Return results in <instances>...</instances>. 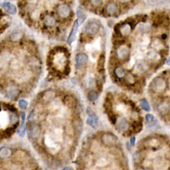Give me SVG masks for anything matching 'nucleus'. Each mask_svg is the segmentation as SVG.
Wrapping results in <instances>:
<instances>
[{"label": "nucleus", "mask_w": 170, "mask_h": 170, "mask_svg": "<svg viewBox=\"0 0 170 170\" xmlns=\"http://www.w3.org/2000/svg\"><path fill=\"white\" fill-rule=\"evenodd\" d=\"M150 89L153 90V93L159 94L163 93L166 89V82L161 76H158L154 78L152 82H151V86H150Z\"/></svg>", "instance_id": "obj_1"}, {"label": "nucleus", "mask_w": 170, "mask_h": 170, "mask_svg": "<svg viewBox=\"0 0 170 170\" xmlns=\"http://www.w3.org/2000/svg\"><path fill=\"white\" fill-rule=\"evenodd\" d=\"M99 29H100V23L96 20H91L86 23L84 27V32L86 35H94L99 33Z\"/></svg>", "instance_id": "obj_2"}, {"label": "nucleus", "mask_w": 170, "mask_h": 170, "mask_svg": "<svg viewBox=\"0 0 170 170\" xmlns=\"http://www.w3.org/2000/svg\"><path fill=\"white\" fill-rule=\"evenodd\" d=\"M130 55V48L127 45L119 46L116 49V57L120 61H125Z\"/></svg>", "instance_id": "obj_3"}, {"label": "nucleus", "mask_w": 170, "mask_h": 170, "mask_svg": "<svg viewBox=\"0 0 170 170\" xmlns=\"http://www.w3.org/2000/svg\"><path fill=\"white\" fill-rule=\"evenodd\" d=\"M57 13L62 19H67L72 15V9L67 4H60L57 7Z\"/></svg>", "instance_id": "obj_4"}, {"label": "nucleus", "mask_w": 170, "mask_h": 170, "mask_svg": "<svg viewBox=\"0 0 170 170\" xmlns=\"http://www.w3.org/2000/svg\"><path fill=\"white\" fill-rule=\"evenodd\" d=\"M28 135L31 138H38L41 135V128L39 125L31 123L28 125Z\"/></svg>", "instance_id": "obj_5"}, {"label": "nucleus", "mask_w": 170, "mask_h": 170, "mask_svg": "<svg viewBox=\"0 0 170 170\" xmlns=\"http://www.w3.org/2000/svg\"><path fill=\"white\" fill-rule=\"evenodd\" d=\"M115 125L116 127L117 131H119L120 133H125V132L128 131V129H129V123L127 119L124 117L119 118Z\"/></svg>", "instance_id": "obj_6"}, {"label": "nucleus", "mask_w": 170, "mask_h": 170, "mask_svg": "<svg viewBox=\"0 0 170 170\" xmlns=\"http://www.w3.org/2000/svg\"><path fill=\"white\" fill-rule=\"evenodd\" d=\"M82 23H83V22H82L81 21H79V20H76L74 22V23L73 25V28L71 30V33H70V35H69L68 39H67V43L69 44V45L73 44V42L75 40V38H76V35L78 33V28H79V26Z\"/></svg>", "instance_id": "obj_7"}, {"label": "nucleus", "mask_w": 170, "mask_h": 170, "mask_svg": "<svg viewBox=\"0 0 170 170\" xmlns=\"http://www.w3.org/2000/svg\"><path fill=\"white\" fill-rule=\"evenodd\" d=\"M87 112H89V117L86 119V124L91 127L93 129H96L99 125V118L98 116L94 113L93 112H91V109L89 108L87 109Z\"/></svg>", "instance_id": "obj_8"}, {"label": "nucleus", "mask_w": 170, "mask_h": 170, "mask_svg": "<svg viewBox=\"0 0 170 170\" xmlns=\"http://www.w3.org/2000/svg\"><path fill=\"white\" fill-rule=\"evenodd\" d=\"M105 11L107 15H109L111 17H115V16H118L119 12V8L118 6L115 2H110L108 5L106 6V9H105Z\"/></svg>", "instance_id": "obj_9"}, {"label": "nucleus", "mask_w": 170, "mask_h": 170, "mask_svg": "<svg viewBox=\"0 0 170 170\" xmlns=\"http://www.w3.org/2000/svg\"><path fill=\"white\" fill-rule=\"evenodd\" d=\"M102 141L104 145L112 146L115 145L117 141V138L112 133H105L102 136Z\"/></svg>", "instance_id": "obj_10"}, {"label": "nucleus", "mask_w": 170, "mask_h": 170, "mask_svg": "<svg viewBox=\"0 0 170 170\" xmlns=\"http://www.w3.org/2000/svg\"><path fill=\"white\" fill-rule=\"evenodd\" d=\"M157 111L160 113L161 115L165 116L167 115L169 113V102L168 99L161 100V102L157 105Z\"/></svg>", "instance_id": "obj_11"}, {"label": "nucleus", "mask_w": 170, "mask_h": 170, "mask_svg": "<svg viewBox=\"0 0 170 170\" xmlns=\"http://www.w3.org/2000/svg\"><path fill=\"white\" fill-rule=\"evenodd\" d=\"M117 34H120L122 36H128L130 35L132 27L130 26V23H123L122 25H119L116 28Z\"/></svg>", "instance_id": "obj_12"}, {"label": "nucleus", "mask_w": 170, "mask_h": 170, "mask_svg": "<svg viewBox=\"0 0 170 170\" xmlns=\"http://www.w3.org/2000/svg\"><path fill=\"white\" fill-rule=\"evenodd\" d=\"M6 93H7V96L11 99H15L19 94H20V90H19L18 86L15 85H9L7 89H6Z\"/></svg>", "instance_id": "obj_13"}, {"label": "nucleus", "mask_w": 170, "mask_h": 170, "mask_svg": "<svg viewBox=\"0 0 170 170\" xmlns=\"http://www.w3.org/2000/svg\"><path fill=\"white\" fill-rule=\"evenodd\" d=\"M87 60H89V57H87L86 54L78 53L76 56H75V63H76V67L82 68L84 65H86V63L87 62Z\"/></svg>", "instance_id": "obj_14"}, {"label": "nucleus", "mask_w": 170, "mask_h": 170, "mask_svg": "<svg viewBox=\"0 0 170 170\" xmlns=\"http://www.w3.org/2000/svg\"><path fill=\"white\" fill-rule=\"evenodd\" d=\"M1 5H2V8L9 14L13 15L17 12V9H16L15 6L13 4H11L10 2H9V1H4V2H2Z\"/></svg>", "instance_id": "obj_15"}, {"label": "nucleus", "mask_w": 170, "mask_h": 170, "mask_svg": "<svg viewBox=\"0 0 170 170\" xmlns=\"http://www.w3.org/2000/svg\"><path fill=\"white\" fill-rule=\"evenodd\" d=\"M125 70L122 66H117L115 68V75L118 79H122L125 76Z\"/></svg>", "instance_id": "obj_16"}, {"label": "nucleus", "mask_w": 170, "mask_h": 170, "mask_svg": "<svg viewBox=\"0 0 170 170\" xmlns=\"http://www.w3.org/2000/svg\"><path fill=\"white\" fill-rule=\"evenodd\" d=\"M44 23L48 27H52L54 25H56V20L51 15H46L45 18H44Z\"/></svg>", "instance_id": "obj_17"}, {"label": "nucleus", "mask_w": 170, "mask_h": 170, "mask_svg": "<svg viewBox=\"0 0 170 170\" xmlns=\"http://www.w3.org/2000/svg\"><path fill=\"white\" fill-rule=\"evenodd\" d=\"M10 155H11V150L9 148L4 147L0 149V158L7 159V158H9Z\"/></svg>", "instance_id": "obj_18"}, {"label": "nucleus", "mask_w": 170, "mask_h": 170, "mask_svg": "<svg viewBox=\"0 0 170 170\" xmlns=\"http://www.w3.org/2000/svg\"><path fill=\"white\" fill-rule=\"evenodd\" d=\"M55 97H56V93L52 90L46 91L43 94V99L45 100V102H50V100L54 99Z\"/></svg>", "instance_id": "obj_19"}, {"label": "nucleus", "mask_w": 170, "mask_h": 170, "mask_svg": "<svg viewBox=\"0 0 170 170\" xmlns=\"http://www.w3.org/2000/svg\"><path fill=\"white\" fill-rule=\"evenodd\" d=\"M76 14H77V20L81 21L82 22H84L85 20H86V13H85V11L83 9V8L82 7H79L76 10Z\"/></svg>", "instance_id": "obj_20"}, {"label": "nucleus", "mask_w": 170, "mask_h": 170, "mask_svg": "<svg viewBox=\"0 0 170 170\" xmlns=\"http://www.w3.org/2000/svg\"><path fill=\"white\" fill-rule=\"evenodd\" d=\"M98 97H99V94L95 90H90L87 93V99H89V102H96Z\"/></svg>", "instance_id": "obj_21"}, {"label": "nucleus", "mask_w": 170, "mask_h": 170, "mask_svg": "<svg viewBox=\"0 0 170 170\" xmlns=\"http://www.w3.org/2000/svg\"><path fill=\"white\" fill-rule=\"evenodd\" d=\"M124 78H125V83H127L128 85H134V84H136V78L131 73L125 74V76Z\"/></svg>", "instance_id": "obj_22"}, {"label": "nucleus", "mask_w": 170, "mask_h": 170, "mask_svg": "<svg viewBox=\"0 0 170 170\" xmlns=\"http://www.w3.org/2000/svg\"><path fill=\"white\" fill-rule=\"evenodd\" d=\"M140 105L141 108L144 110V111H146V112H149L151 110V107H150V104L148 102V100L146 99H141L140 100Z\"/></svg>", "instance_id": "obj_23"}, {"label": "nucleus", "mask_w": 170, "mask_h": 170, "mask_svg": "<svg viewBox=\"0 0 170 170\" xmlns=\"http://www.w3.org/2000/svg\"><path fill=\"white\" fill-rule=\"evenodd\" d=\"M103 1H99V0H94V1H90L91 7L94 9H99L102 6Z\"/></svg>", "instance_id": "obj_24"}, {"label": "nucleus", "mask_w": 170, "mask_h": 170, "mask_svg": "<svg viewBox=\"0 0 170 170\" xmlns=\"http://www.w3.org/2000/svg\"><path fill=\"white\" fill-rule=\"evenodd\" d=\"M145 119H146V122H147L148 125H153V123H156V120L154 119V116L153 115H150V113L146 115Z\"/></svg>", "instance_id": "obj_25"}, {"label": "nucleus", "mask_w": 170, "mask_h": 170, "mask_svg": "<svg viewBox=\"0 0 170 170\" xmlns=\"http://www.w3.org/2000/svg\"><path fill=\"white\" fill-rule=\"evenodd\" d=\"M104 62H105V58L102 55V57H99V63H98V69L99 71H103V67H104Z\"/></svg>", "instance_id": "obj_26"}, {"label": "nucleus", "mask_w": 170, "mask_h": 170, "mask_svg": "<svg viewBox=\"0 0 170 170\" xmlns=\"http://www.w3.org/2000/svg\"><path fill=\"white\" fill-rule=\"evenodd\" d=\"M19 107L22 110H26L27 109V106H28V102H26L25 99H20L19 100Z\"/></svg>", "instance_id": "obj_27"}, {"label": "nucleus", "mask_w": 170, "mask_h": 170, "mask_svg": "<svg viewBox=\"0 0 170 170\" xmlns=\"http://www.w3.org/2000/svg\"><path fill=\"white\" fill-rule=\"evenodd\" d=\"M64 102H65L68 106H73V105H74V104H75V100H74L73 98H71L70 96H68V97H66V98H65Z\"/></svg>", "instance_id": "obj_28"}, {"label": "nucleus", "mask_w": 170, "mask_h": 170, "mask_svg": "<svg viewBox=\"0 0 170 170\" xmlns=\"http://www.w3.org/2000/svg\"><path fill=\"white\" fill-rule=\"evenodd\" d=\"M141 128H142V125L140 122L135 121V123H133V129H135L136 132H140Z\"/></svg>", "instance_id": "obj_29"}, {"label": "nucleus", "mask_w": 170, "mask_h": 170, "mask_svg": "<svg viewBox=\"0 0 170 170\" xmlns=\"http://www.w3.org/2000/svg\"><path fill=\"white\" fill-rule=\"evenodd\" d=\"M22 33H19V32H16V33H13L11 35H10V38L12 39V40H14V41H17V40H19L22 37Z\"/></svg>", "instance_id": "obj_30"}, {"label": "nucleus", "mask_w": 170, "mask_h": 170, "mask_svg": "<svg viewBox=\"0 0 170 170\" xmlns=\"http://www.w3.org/2000/svg\"><path fill=\"white\" fill-rule=\"evenodd\" d=\"M73 127H74L75 129H79V130L82 129V128H83V125H82V122H81L80 119H78V120H75L73 122Z\"/></svg>", "instance_id": "obj_31"}, {"label": "nucleus", "mask_w": 170, "mask_h": 170, "mask_svg": "<svg viewBox=\"0 0 170 170\" xmlns=\"http://www.w3.org/2000/svg\"><path fill=\"white\" fill-rule=\"evenodd\" d=\"M25 132H26V128H25L24 125H21V127L18 128V134L21 137H24Z\"/></svg>", "instance_id": "obj_32"}, {"label": "nucleus", "mask_w": 170, "mask_h": 170, "mask_svg": "<svg viewBox=\"0 0 170 170\" xmlns=\"http://www.w3.org/2000/svg\"><path fill=\"white\" fill-rule=\"evenodd\" d=\"M0 22L1 24H4V25H7L10 22V18L8 17V16H3L1 18V20H0Z\"/></svg>", "instance_id": "obj_33"}, {"label": "nucleus", "mask_w": 170, "mask_h": 170, "mask_svg": "<svg viewBox=\"0 0 170 170\" xmlns=\"http://www.w3.org/2000/svg\"><path fill=\"white\" fill-rule=\"evenodd\" d=\"M10 121L13 124H16L17 122H19V117L16 115H14V113H11V115H10Z\"/></svg>", "instance_id": "obj_34"}, {"label": "nucleus", "mask_w": 170, "mask_h": 170, "mask_svg": "<svg viewBox=\"0 0 170 170\" xmlns=\"http://www.w3.org/2000/svg\"><path fill=\"white\" fill-rule=\"evenodd\" d=\"M13 128H8V129H6V131H5V134H6V136H7V138H9V137H10L12 134H13Z\"/></svg>", "instance_id": "obj_35"}, {"label": "nucleus", "mask_w": 170, "mask_h": 170, "mask_svg": "<svg viewBox=\"0 0 170 170\" xmlns=\"http://www.w3.org/2000/svg\"><path fill=\"white\" fill-rule=\"evenodd\" d=\"M138 112H133V113H132V115H131V118H133V119H138Z\"/></svg>", "instance_id": "obj_36"}, {"label": "nucleus", "mask_w": 170, "mask_h": 170, "mask_svg": "<svg viewBox=\"0 0 170 170\" xmlns=\"http://www.w3.org/2000/svg\"><path fill=\"white\" fill-rule=\"evenodd\" d=\"M135 137H132L131 138H130V144H131V145H134V144H135Z\"/></svg>", "instance_id": "obj_37"}, {"label": "nucleus", "mask_w": 170, "mask_h": 170, "mask_svg": "<svg viewBox=\"0 0 170 170\" xmlns=\"http://www.w3.org/2000/svg\"><path fill=\"white\" fill-rule=\"evenodd\" d=\"M62 170H73V169L71 166H66V167H64Z\"/></svg>", "instance_id": "obj_38"}, {"label": "nucleus", "mask_w": 170, "mask_h": 170, "mask_svg": "<svg viewBox=\"0 0 170 170\" xmlns=\"http://www.w3.org/2000/svg\"><path fill=\"white\" fill-rule=\"evenodd\" d=\"M0 110H1V108H0Z\"/></svg>", "instance_id": "obj_39"}]
</instances>
